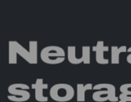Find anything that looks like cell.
<instances>
[{"label": "cell", "mask_w": 131, "mask_h": 102, "mask_svg": "<svg viewBox=\"0 0 131 102\" xmlns=\"http://www.w3.org/2000/svg\"><path fill=\"white\" fill-rule=\"evenodd\" d=\"M127 51H128V52H130V53H131V47L127 49Z\"/></svg>", "instance_id": "cell-16"}, {"label": "cell", "mask_w": 131, "mask_h": 102, "mask_svg": "<svg viewBox=\"0 0 131 102\" xmlns=\"http://www.w3.org/2000/svg\"><path fill=\"white\" fill-rule=\"evenodd\" d=\"M92 50L96 53V61L99 64L105 65L109 63L108 59H106L104 56V53L105 51L109 50V47L108 46H104V41L99 40L97 43L96 46H94L92 47Z\"/></svg>", "instance_id": "cell-5"}, {"label": "cell", "mask_w": 131, "mask_h": 102, "mask_svg": "<svg viewBox=\"0 0 131 102\" xmlns=\"http://www.w3.org/2000/svg\"><path fill=\"white\" fill-rule=\"evenodd\" d=\"M38 42H29V50H26L17 41H9V63H17L16 54L20 55L28 63L36 64L38 63Z\"/></svg>", "instance_id": "cell-1"}, {"label": "cell", "mask_w": 131, "mask_h": 102, "mask_svg": "<svg viewBox=\"0 0 131 102\" xmlns=\"http://www.w3.org/2000/svg\"><path fill=\"white\" fill-rule=\"evenodd\" d=\"M68 61L72 64H80L83 62V58H78L76 56V47H68Z\"/></svg>", "instance_id": "cell-10"}, {"label": "cell", "mask_w": 131, "mask_h": 102, "mask_svg": "<svg viewBox=\"0 0 131 102\" xmlns=\"http://www.w3.org/2000/svg\"><path fill=\"white\" fill-rule=\"evenodd\" d=\"M27 89H29V87L25 84L17 83L12 85L8 87V92L12 95H8V98L12 101H26L30 98V93L26 91Z\"/></svg>", "instance_id": "cell-4"}, {"label": "cell", "mask_w": 131, "mask_h": 102, "mask_svg": "<svg viewBox=\"0 0 131 102\" xmlns=\"http://www.w3.org/2000/svg\"><path fill=\"white\" fill-rule=\"evenodd\" d=\"M48 84H43V80L41 79H37L36 83L31 85V88L35 90V99L38 101H48V97H45L43 95V89H48Z\"/></svg>", "instance_id": "cell-6"}, {"label": "cell", "mask_w": 131, "mask_h": 102, "mask_svg": "<svg viewBox=\"0 0 131 102\" xmlns=\"http://www.w3.org/2000/svg\"><path fill=\"white\" fill-rule=\"evenodd\" d=\"M94 90H101L105 89L108 92L109 95V101L111 102H118L119 98L116 96V88L114 85L109 83H101L94 85L93 87Z\"/></svg>", "instance_id": "cell-7"}, {"label": "cell", "mask_w": 131, "mask_h": 102, "mask_svg": "<svg viewBox=\"0 0 131 102\" xmlns=\"http://www.w3.org/2000/svg\"><path fill=\"white\" fill-rule=\"evenodd\" d=\"M92 98L97 102H104L109 101V95L107 90H98L96 91L93 95Z\"/></svg>", "instance_id": "cell-11"}, {"label": "cell", "mask_w": 131, "mask_h": 102, "mask_svg": "<svg viewBox=\"0 0 131 102\" xmlns=\"http://www.w3.org/2000/svg\"><path fill=\"white\" fill-rule=\"evenodd\" d=\"M127 61L129 63H130L131 64V53H130V54L127 56Z\"/></svg>", "instance_id": "cell-15"}, {"label": "cell", "mask_w": 131, "mask_h": 102, "mask_svg": "<svg viewBox=\"0 0 131 102\" xmlns=\"http://www.w3.org/2000/svg\"><path fill=\"white\" fill-rule=\"evenodd\" d=\"M127 51L126 46H121L120 47L117 46L111 47V63L112 64H119L120 63V53Z\"/></svg>", "instance_id": "cell-8"}, {"label": "cell", "mask_w": 131, "mask_h": 102, "mask_svg": "<svg viewBox=\"0 0 131 102\" xmlns=\"http://www.w3.org/2000/svg\"><path fill=\"white\" fill-rule=\"evenodd\" d=\"M64 50L61 47L57 46L46 47L41 52V60L48 64H59L64 60Z\"/></svg>", "instance_id": "cell-2"}, {"label": "cell", "mask_w": 131, "mask_h": 102, "mask_svg": "<svg viewBox=\"0 0 131 102\" xmlns=\"http://www.w3.org/2000/svg\"><path fill=\"white\" fill-rule=\"evenodd\" d=\"M78 95L77 100L78 101H85V92L88 90L93 89V85L91 83H88L85 85L83 84H78Z\"/></svg>", "instance_id": "cell-9"}, {"label": "cell", "mask_w": 131, "mask_h": 102, "mask_svg": "<svg viewBox=\"0 0 131 102\" xmlns=\"http://www.w3.org/2000/svg\"><path fill=\"white\" fill-rule=\"evenodd\" d=\"M120 91L122 94H125L127 96H131V83L122 85L120 87Z\"/></svg>", "instance_id": "cell-13"}, {"label": "cell", "mask_w": 131, "mask_h": 102, "mask_svg": "<svg viewBox=\"0 0 131 102\" xmlns=\"http://www.w3.org/2000/svg\"><path fill=\"white\" fill-rule=\"evenodd\" d=\"M120 101L118 102H131V96H127L125 94H121L119 96Z\"/></svg>", "instance_id": "cell-14"}, {"label": "cell", "mask_w": 131, "mask_h": 102, "mask_svg": "<svg viewBox=\"0 0 131 102\" xmlns=\"http://www.w3.org/2000/svg\"><path fill=\"white\" fill-rule=\"evenodd\" d=\"M50 95L51 98L56 101L66 102L74 98V90L70 85L60 83L51 87Z\"/></svg>", "instance_id": "cell-3"}, {"label": "cell", "mask_w": 131, "mask_h": 102, "mask_svg": "<svg viewBox=\"0 0 131 102\" xmlns=\"http://www.w3.org/2000/svg\"><path fill=\"white\" fill-rule=\"evenodd\" d=\"M82 58L84 64L91 63V47L88 46L82 47Z\"/></svg>", "instance_id": "cell-12"}]
</instances>
